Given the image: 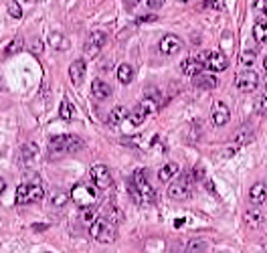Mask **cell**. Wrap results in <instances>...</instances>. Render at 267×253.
<instances>
[{"label": "cell", "mask_w": 267, "mask_h": 253, "mask_svg": "<svg viewBox=\"0 0 267 253\" xmlns=\"http://www.w3.org/2000/svg\"><path fill=\"white\" fill-rule=\"evenodd\" d=\"M255 51H243V55H241V63L245 65V67H251L253 63H255Z\"/></svg>", "instance_id": "35"}, {"label": "cell", "mask_w": 267, "mask_h": 253, "mask_svg": "<svg viewBox=\"0 0 267 253\" xmlns=\"http://www.w3.org/2000/svg\"><path fill=\"white\" fill-rule=\"evenodd\" d=\"M20 49H22V39H20V37H16V39H13V41L8 43V47L4 49V55H8V57H10V55L18 53Z\"/></svg>", "instance_id": "33"}, {"label": "cell", "mask_w": 267, "mask_h": 253, "mask_svg": "<svg viewBox=\"0 0 267 253\" xmlns=\"http://www.w3.org/2000/svg\"><path fill=\"white\" fill-rule=\"evenodd\" d=\"M85 71H87L85 59H75L71 65H69V79H71V83H73V85H79L81 81H83Z\"/></svg>", "instance_id": "12"}, {"label": "cell", "mask_w": 267, "mask_h": 253, "mask_svg": "<svg viewBox=\"0 0 267 253\" xmlns=\"http://www.w3.org/2000/svg\"><path fill=\"white\" fill-rule=\"evenodd\" d=\"M37 154H39V144L34 142V140H29V142L22 144V148H20V158H22V162H25V164H31L32 160L37 158Z\"/></svg>", "instance_id": "17"}, {"label": "cell", "mask_w": 267, "mask_h": 253, "mask_svg": "<svg viewBox=\"0 0 267 253\" xmlns=\"http://www.w3.org/2000/svg\"><path fill=\"white\" fill-rule=\"evenodd\" d=\"M253 10L257 15L265 16L267 15V0H255V2H253Z\"/></svg>", "instance_id": "36"}, {"label": "cell", "mask_w": 267, "mask_h": 253, "mask_svg": "<svg viewBox=\"0 0 267 253\" xmlns=\"http://www.w3.org/2000/svg\"><path fill=\"white\" fill-rule=\"evenodd\" d=\"M158 49L162 55H168V57L176 55L182 49V41H180V37H176V34H164L158 43Z\"/></svg>", "instance_id": "9"}, {"label": "cell", "mask_w": 267, "mask_h": 253, "mask_svg": "<svg viewBox=\"0 0 267 253\" xmlns=\"http://www.w3.org/2000/svg\"><path fill=\"white\" fill-rule=\"evenodd\" d=\"M255 108V113H259V116H267V95H259L253 103Z\"/></svg>", "instance_id": "32"}, {"label": "cell", "mask_w": 267, "mask_h": 253, "mask_svg": "<svg viewBox=\"0 0 267 253\" xmlns=\"http://www.w3.org/2000/svg\"><path fill=\"white\" fill-rule=\"evenodd\" d=\"M180 69H182V73L184 75H188V77H196V75H201L203 73V69L204 65L196 59V57H190V59H184L180 63Z\"/></svg>", "instance_id": "15"}, {"label": "cell", "mask_w": 267, "mask_h": 253, "mask_svg": "<svg viewBox=\"0 0 267 253\" xmlns=\"http://www.w3.org/2000/svg\"><path fill=\"white\" fill-rule=\"evenodd\" d=\"M132 197L136 199L138 205H142V206H148V205H152L154 199H156V192L152 189V185L148 182L146 178V170H136L134 172V176H132Z\"/></svg>", "instance_id": "2"}, {"label": "cell", "mask_w": 267, "mask_h": 253, "mask_svg": "<svg viewBox=\"0 0 267 253\" xmlns=\"http://www.w3.org/2000/svg\"><path fill=\"white\" fill-rule=\"evenodd\" d=\"M140 108L144 110V113H146V116H148V113H156L158 111V108H160V103L156 101V99H152V97H144L142 101H140Z\"/></svg>", "instance_id": "29"}, {"label": "cell", "mask_w": 267, "mask_h": 253, "mask_svg": "<svg viewBox=\"0 0 267 253\" xmlns=\"http://www.w3.org/2000/svg\"><path fill=\"white\" fill-rule=\"evenodd\" d=\"M204 6L206 8H215V10H223L225 8V0H206Z\"/></svg>", "instance_id": "37"}, {"label": "cell", "mask_w": 267, "mask_h": 253, "mask_svg": "<svg viewBox=\"0 0 267 253\" xmlns=\"http://www.w3.org/2000/svg\"><path fill=\"white\" fill-rule=\"evenodd\" d=\"M127 108L126 106H118V108H113L111 111H110V118H108V122L111 124V126H118V124H122L124 120H127Z\"/></svg>", "instance_id": "22"}, {"label": "cell", "mask_w": 267, "mask_h": 253, "mask_svg": "<svg viewBox=\"0 0 267 253\" xmlns=\"http://www.w3.org/2000/svg\"><path fill=\"white\" fill-rule=\"evenodd\" d=\"M164 2H166V0H146V4H148L150 10H158Z\"/></svg>", "instance_id": "41"}, {"label": "cell", "mask_w": 267, "mask_h": 253, "mask_svg": "<svg viewBox=\"0 0 267 253\" xmlns=\"http://www.w3.org/2000/svg\"><path fill=\"white\" fill-rule=\"evenodd\" d=\"M190 174H184L180 178H176L174 182H170L168 187V197L172 201H187L190 197Z\"/></svg>", "instance_id": "5"}, {"label": "cell", "mask_w": 267, "mask_h": 253, "mask_svg": "<svg viewBox=\"0 0 267 253\" xmlns=\"http://www.w3.org/2000/svg\"><path fill=\"white\" fill-rule=\"evenodd\" d=\"M208 57H211V51H203V53H199V57H196V59H199V61H201L203 65H206Z\"/></svg>", "instance_id": "43"}, {"label": "cell", "mask_w": 267, "mask_h": 253, "mask_svg": "<svg viewBox=\"0 0 267 253\" xmlns=\"http://www.w3.org/2000/svg\"><path fill=\"white\" fill-rule=\"evenodd\" d=\"M110 219H111V223H122V213L115 211V209H111V211H110Z\"/></svg>", "instance_id": "42"}, {"label": "cell", "mask_w": 267, "mask_h": 253, "mask_svg": "<svg viewBox=\"0 0 267 253\" xmlns=\"http://www.w3.org/2000/svg\"><path fill=\"white\" fill-rule=\"evenodd\" d=\"M83 148V142L79 140L77 136L73 134H59V136H53L49 140V156L51 158H63L67 154H73L79 152Z\"/></svg>", "instance_id": "1"}, {"label": "cell", "mask_w": 267, "mask_h": 253, "mask_svg": "<svg viewBox=\"0 0 267 253\" xmlns=\"http://www.w3.org/2000/svg\"><path fill=\"white\" fill-rule=\"evenodd\" d=\"M235 85L239 87V91H245V94H251V91L257 89L259 85V75L255 71H243L237 75Z\"/></svg>", "instance_id": "8"}, {"label": "cell", "mask_w": 267, "mask_h": 253, "mask_svg": "<svg viewBox=\"0 0 267 253\" xmlns=\"http://www.w3.org/2000/svg\"><path fill=\"white\" fill-rule=\"evenodd\" d=\"M174 225H176V227H182V225H184V219H176V223H174Z\"/></svg>", "instance_id": "48"}, {"label": "cell", "mask_w": 267, "mask_h": 253, "mask_svg": "<svg viewBox=\"0 0 267 253\" xmlns=\"http://www.w3.org/2000/svg\"><path fill=\"white\" fill-rule=\"evenodd\" d=\"M118 79H120V83H124V85L132 83V79H134V69H132V65L122 63V65L118 67Z\"/></svg>", "instance_id": "24"}, {"label": "cell", "mask_w": 267, "mask_h": 253, "mask_svg": "<svg viewBox=\"0 0 267 253\" xmlns=\"http://www.w3.org/2000/svg\"><path fill=\"white\" fill-rule=\"evenodd\" d=\"M253 138H255L253 130L245 126V128H241V130H237V132H235V136H233V142H235V144H239V146H243V144H249V142H253Z\"/></svg>", "instance_id": "23"}, {"label": "cell", "mask_w": 267, "mask_h": 253, "mask_svg": "<svg viewBox=\"0 0 267 253\" xmlns=\"http://www.w3.org/2000/svg\"><path fill=\"white\" fill-rule=\"evenodd\" d=\"M126 2H127V4H130V6H136L138 2H140V0H126Z\"/></svg>", "instance_id": "47"}, {"label": "cell", "mask_w": 267, "mask_h": 253, "mask_svg": "<svg viewBox=\"0 0 267 253\" xmlns=\"http://www.w3.org/2000/svg\"><path fill=\"white\" fill-rule=\"evenodd\" d=\"M89 233H91V237H95L97 243H103V245L113 243L115 237H118L115 227L111 223H108L106 219H101V217H97V219L89 225Z\"/></svg>", "instance_id": "4"}, {"label": "cell", "mask_w": 267, "mask_h": 253, "mask_svg": "<svg viewBox=\"0 0 267 253\" xmlns=\"http://www.w3.org/2000/svg\"><path fill=\"white\" fill-rule=\"evenodd\" d=\"M71 201L75 205H79L81 209H83V206H94V203L97 201V190L87 185H77L71 190Z\"/></svg>", "instance_id": "6"}, {"label": "cell", "mask_w": 267, "mask_h": 253, "mask_svg": "<svg viewBox=\"0 0 267 253\" xmlns=\"http://www.w3.org/2000/svg\"><path fill=\"white\" fill-rule=\"evenodd\" d=\"M106 43H108V34H106V32H101V31L91 32L89 39H87V43H85L87 53H89V55H97V51H101L103 47H106Z\"/></svg>", "instance_id": "11"}, {"label": "cell", "mask_w": 267, "mask_h": 253, "mask_svg": "<svg viewBox=\"0 0 267 253\" xmlns=\"http://www.w3.org/2000/svg\"><path fill=\"white\" fill-rule=\"evenodd\" d=\"M253 39L257 41L259 45L267 41V20L265 18L255 20V25H253Z\"/></svg>", "instance_id": "21"}, {"label": "cell", "mask_w": 267, "mask_h": 253, "mask_svg": "<svg viewBox=\"0 0 267 253\" xmlns=\"http://www.w3.org/2000/svg\"><path fill=\"white\" fill-rule=\"evenodd\" d=\"M263 67H265V71H267V57H265V59H263Z\"/></svg>", "instance_id": "49"}, {"label": "cell", "mask_w": 267, "mask_h": 253, "mask_svg": "<svg viewBox=\"0 0 267 253\" xmlns=\"http://www.w3.org/2000/svg\"><path fill=\"white\" fill-rule=\"evenodd\" d=\"M245 223H247V227L249 229H259L261 225H263V215H261V211L259 209H249V211H245Z\"/></svg>", "instance_id": "20"}, {"label": "cell", "mask_w": 267, "mask_h": 253, "mask_svg": "<svg viewBox=\"0 0 267 253\" xmlns=\"http://www.w3.org/2000/svg\"><path fill=\"white\" fill-rule=\"evenodd\" d=\"M154 20H158V16L156 15H142V16H138V25H142V22H154Z\"/></svg>", "instance_id": "40"}, {"label": "cell", "mask_w": 267, "mask_h": 253, "mask_svg": "<svg viewBox=\"0 0 267 253\" xmlns=\"http://www.w3.org/2000/svg\"><path fill=\"white\" fill-rule=\"evenodd\" d=\"M206 69H211V71L219 73V71H225V69L229 67V59L223 55V53H219V51H211V57H208V61L204 65Z\"/></svg>", "instance_id": "13"}, {"label": "cell", "mask_w": 267, "mask_h": 253, "mask_svg": "<svg viewBox=\"0 0 267 253\" xmlns=\"http://www.w3.org/2000/svg\"><path fill=\"white\" fill-rule=\"evenodd\" d=\"M89 176H91V180H94L95 189H99V190L110 189V187H111V182H113L111 172H110V168H108L106 164H95V166H91Z\"/></svg>", "instance_id": "7"}, {"label": "cell", "mask_w": 267, "mask_h": 253, "mask_svg": "<svg viewBox=\"0 0 267 253\" xmlns=\"http://www.w3.org/2000/svg\"><path fill=\"white\" fill-rule=\"evenodd\" d=\"M79 219H81V223L91 225V223H94V221L97 219L95 209H94V206H83V209H81V213H79Z\"/></svg>", "instance_id": "30"}, {"label": "cell", "mask_w": 267, "mask_h": 253, "mask_svg": "<svg viewBox=\"0 0 267 253\" xmlns=\"http://www.w3.org/2000/svg\"><path fill=\"white\" fill-rule=\"evenodd\" d=\"M265 203H267V201H265Z\"/></svg>", "instance_id": "51"}, {"label": "cell", "mask_w": 267, "mask_h": 253, "mask_svg": "<svg viewBox=\"0 0 267 253\" xmlns=\"http://www.w3.org/2000/svg\"><path fill=\"white\" fill-rule=\"evenodd\" d=\"M59 116H61L65 122L73 120V116H75V108H73V103L69 101V99H63V101H61V106H59Z\"/></svg>", "instance_id": "27"}, {"label": "cell", "mask_w": 267, "mask_h": 253, "mask_svg": "<svg viewBox=\"0 0 267 253\" xmlns=\"http://www.w3.org/2000/svg\"><path fill=\"white\" fill-rule=\"evenodd\" d=\"M45 197V189L39 176H32L16 187V203L18 205H29V203H39Z\"/></svg>", "instance_id": "3"}, {"label": "cell", "mask_w": 267, "mask_h": 253, "mask_svg": "<svg viewBox=\"0 0 267 253\" xmlns=\"http://www.w3.org/2000/svg\"><path fill=\"white\" fill-rule=\"evenodd\" d=\"M178 2H188V0H178Z\"/></svg>", "instance_id": "50"}, {"label": "cell", "mask_w": 267, "mask_h": 253, "mask_svg": "<svg viewBox=\"0 0 267 253\" xmlns=\"http://www.w3.org/2000/svg\"><path fill=\"white\" fill-rule=\"evenodd\" d=\"M206 251V241L203 239H192L187 245V253H204Z\"/></svg>", "instance_id": "31"}, {"label": "cell", "mask_w": 267, "mask_h": 253, "mask_svg": "<svg viewBox=\"0 0 267 253\" xmlns=\"http://www.w3.org/2000/svg\"><path fill=\"white\" fill-rule=\"evenodd\" d=\"M194 85L199 87V89H204V91H211L219 85L217 81V77L215 75H208V73H201V75H196L194 77Z\"/></svg>", "instance_id": "18"}, {"label": "cell", "mask_w": 267, "mask_h": 253, "mask_svg": "<svg viewBox=\"0 0 267 253\" xmlns=\"http://www.w3.org/2000/svg\"><path fill=\"white\" fill-rule=\"evenodd\" d=\"M6 8H8V15L13 18H22V8H20V4L16 2V0H10V2L6 4Z\"/></svg>", "instance_id": "34"}, {"label": "cell", "mask_w": 267, "mask_h": 253, "mask_svg": "<svg viewBox=\"0 0 267 253\" xmlns=\"http://www.w3.org/2000/svg\"><path fill=\"white\" fill-rule=\"evenodd\" d=\"M206 189H208V192H213V194H215V189H213V182H208V180H206Z\"/></svg>", "instance_id": "46"}, {"label": "cell", "mask_w": 267, "mask_h": 253, "mask_svg": "<svg viewBox=\"0 0 267 253\" xmlns=\"http://www.w3.org/2000/svg\"><path fill=\"white\" fill-rule=\"evenodd\" d=\"M31 53L32 55H41L43 53V43L39 39H32L31 41Z\"/></svg>", "instance_id": "38"}, {"label": "cell", "mask_w": 267, "mask_h": 253, "mask_svg": "<svg viewBox=\"0 0 267 253\" xmlns=\"http://www.w3.org/2000/svg\"><path fill=\"white\" fill-rule=\"evenodd\" d=\"M91 94H94L95 99L103 101L111 97V85L108 81H103V79H94V83H91Z\"/></svg>", "instance_id": "14"}, {"label": "cell", "mask_w": 267, "mask_h": 253, "mask_svg": "<svg viewBox=\"0 0 267 253\" xmlns=\"http://www.w3.org/2000/svg\"><path fill=\"white\" fill-rule=\"evenodd\" d=\"M69 199H71V194H67L63 190H57V192H53V197H51V206L61 209V206H65L69 203Z\"/></svg>", "instance_id": "28"}, {"label": "cell", "mask_w": 267, "mask_h": 253, "mask_svg": "<svg viewBox=\"0 0 267 253\" xmlns=\"http://www.w3.org/2000/svg\"><path fill=\"white\" fill-rule=\"evenodd\" d=\"M176 174H178V164L176 162H168V164H164L158 170V180L160 182H170Z\"/></svg>", "instance_id": "19"}, {"label": "cell", "mask_w": 267, "mask_h": 253, "mask_svg": "<svg viewBox=\"0 0 267 253\" xmlns=\"http://www.w3.org/2000/svg\"><path fill=\"white\" fill-rule=\"evenodd\" d=\"M190 180H204V170L201 166H196L190 170Z\"/></svg>", "instance_id": "39"}, {"label": "cell", "mask_w": 267, "mask_h": 253, "mask_svg": "<svg viewBox=\"0 0 267 253\" xmlns=\"http://www.w3.org/2000/svg\"><path fill=\"white\" fill-rule=\"evenodd\" d=\"M4 189H6V180H4V178H0V194L4 192Z\"/></svg>", "instance_id": "44"}, {"label": "cell", "mask_w": 267, "mask_h": 253, "mask_svg": "<svg viewBox=\"0 0 267 253\" xmlns=\"http://www.w3.org/2000/svg\"><path fill=\"white\" fill-rule=\"evenodd\" d=\"M249 201L253 205H263L267 201V187H265V182H255V185L249 189Z\"/></svg>", "instance_id": "16"}, {"label": "cell", "mask_w": 267, "mask_h": 253, "mask_svg": "<svg viewBox=\"0 0 267 253\" xmlns=\"http://www.w3.org/2000/svg\"><path fill=\"white\" fill-rule=\"evenodd\" d=\"M49 43H51V47L57 49V51H65L69 47V41L65 39V34H61V32H51Z\"/></svg>", "instance_id": "25"}, {"label": "cell", "mask_w": 267, "mask_h": 253, "mask_svg": "<svg viewBox=\"0 0 267 253\" xmlns=\"http://www.w3.org/2000/svg\"><path fill=\"white\" fill-rule=\"evenodd\" d=\"M32 229H34V231H43V229H47V225H34Z\"/></svg>", "instance_id": "45"}, {"label": "cell", "mask_w": 267, "mask_h": 253, "mask_svg": "<svg viewBox=\"0 0 267 253\" xmlns=\"http://www.w3.org/2000/svg\"><path fill=\"white\" fill-rule=\"evenodd\" d=\"M211 120H213V124L217 126V128H223V126L229 124L231 110L227 108V103H223V101H217L215 103L213 110H211Z\"/></svg>", "instance_id": "10"}, {"label": "cell", "mask_w": 267, "mask_h": 253, "mask_svg": "<svg viewBox=\"0 0 267 253\" xmlns=\"http://www.w3.org/2000/svg\"><path fill=\"white\" fill-rule=\"evenodd\" d=\"M144 120H146V113H144V110L140 106H138L132 113H127V124L134 126V128H140V126L144 124Z\"/></svg>", "instance_id": "26"}]
</instances>
